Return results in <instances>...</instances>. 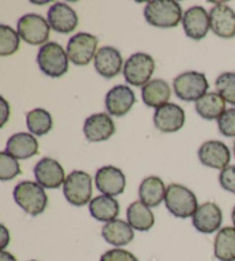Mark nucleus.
<instances>
[{
  "label": "nucleus",
  "instance_id": "obj_25",
  "mask_svg": "<svg viewBox=\"0 0 235 261\" xmlns=\"http://www.w3.org/2000/svg\"><path fill=\"white\" fill-rule=\"evenodd\" d=\"M166 189L163 181L157 176H148L139 187L140 201L148 207H157L165 199Z\"/></svg>",
  "mask_w": 235,
  "mask_h": 261
},
{
  "label": "nucleus",
  "instance_id": "obj_36",
  "mask_svg": "<svg viewBox=\"0 0 235 261\" xmlns=\"http://www.w3.org/2000/svg\"><path fill=\"white\" fill-rule=\"evenodd\" d=\"M0 101H2V106H0V118H2V121H0V127H4L5 123L10 119V114H11V111H10V105H8V102L6 101V99L4 97H0Z\"/></svg>",
  "mask_w": 235,
  "mask_h": 261
},
{
  "label": "nucleus",
  "instance_id": "obj_15",
  "mask_svg": "<svg viewBox=\"0 0 235 261\" xmlns=\"http://www.w3.org/2000/svg\"><path fill=\"white\" fill-rule=\"evenodd\" d=\"M47 21L51 28L58 34H71L78 24L77 13L65 3H55L47 13Z\"/></svg>",
  "mask_w": 235,
  "mask_h": 261
},
{
  "label": "nucleus",
  "instance_id": "obj_20",
  "mask_svg": "<svg viewBox=\"0 0 235 261\" xmlns=\"http://www.w3.org/2000/svg\"><path fill=\"white\" fill-rule=\"evenodd\" d=\"M123 58L119 49L111 46H103L97 52L94 58V67L98 74L107 80L116 77L121 73Z\"/></svg>",
  "mask_w": 235,
  "mask_h": 261
},
{
  "label": "nucleus",
  "instance_id": "obj_12",
  "mask_svg": "<svg viewBox=\"0 0 235 261\" xmlns=\"http://www.w3.org/2000/svg\"><path fill=\"white\" fill-rule=\"evenodd\" d=\"M185 111L177 103L168 102L159 107L154 114V124L162 133H175L184 127Z\"/></svg>",
  "mask_w": 235,
  "mask_h": 261
},
{
  "label": "nucleus",
  "instance_id": "obj_37",
  "mask_svg": "<svg viewBox=\"0 0 235 261\" xmlns=\"http://www.w3.org/2000/svg\"><path fill=\"white\" fill-rule=\"evenodd\" d=\"M0 229H2V231H0V247H2V251H5L6 246L10 244L11 242L10 231L7 230V228L4 226V224L0 226Z\"/></svg>",
  "mask_w": 235,
  "mask_h": 261
},
{
  "label": "nucleus",
  "instance_id": "obj_2",
  "mask_svg": "<svg viewBox=\"0 0 235 261\" xmlns=\"http://www.w3.org/2000/svg\"><path fill=\"white\" fill-rule=\"evenodd\" d=\"M14 200L25 213L37 217L44 213L48 205V197L44 188L37 182H20L13 192Z\"/></svg>",
  "mask_w": 235,
  "mask_h": 261
},
{
  "label": "nucleus",
  "instance_id": "obj_10",
  "mask_svg": "<svg viewBox=\"0 0 235 261\" xmlns=\"http://www.w3.org/2000/svg\"><path fill=\"white\" fill-rule=\"evenodd\" d=\"M198 159L207 167L223 170L230 163V151L225 143L220 141H208L203 143L197 151Z\"/></svg>",
  "mask_w": 235,
  "mask_h": 261
},
{
  "label": "nucleus",
  "instance_id": "obj_24",
  "mask_svg": "<svg viewBox=\"0 0 235 261\" xmlns=\"http://www.w3.org/2000/svg\"><path fill=\"white\" fill-rule=\"evenodd\" d=\"M89 210L94 219L106 223L116 220L121 211L120 202L114 197L106 195L93 198L89 205Z\"/></svg>",
  "mask_w": 235,
  "mask_h": 261
},
{
  "label": "nucleus",
  "instance_id": "obj_30",
  "mask_svg": "<svg viewBox=\"0 0 235 261\" xmlns=\"http://www.w3.org/2000/svg\"><path fill=\"white\" fill-rule=\"evenodd\" d=\"M20 35L11 27L6 24L0 25V56L8 57L19 51Z\"/></svg>",
  "mask_w": 235,
  "mask_h": 261
},
{
  "label": "nucleus",
  "instance_id": "obj_22",
  "mask_svg": "<svg viewBox=\"0 0 235 261\" xmlns=\"http://www.w3.org/2000/svg\"><path fill=\"white\" fill-rule=\"evenodd\" d=\"M101 235L105 241L114 246H124L130 244L134 238L133 228L130 226L129 222L123 220H112L107 222L102 227Z\"/></svg>",
  "mask_w": 235,
  "mask_h": 261
},
{
  "label": "nucleus",
  "instance_id": "obj_27",
  "mask_svg": "<svg viewBox=\"0 0 235 261\" xmlns=\"http://www.w3.org/2000/svg\"><path fill=\"white\" fill-rule=\"evenodd\" d=\"M226 101L217 92H208L195 102V110L205 120H218L226 111Z\"/></svg>",
  "mask_w": 235,
  "mask_h": 261
},
{
  "label": "nucleus",
  "instance_id": "obj_23",
  "mask_svg": "<svg viewBox=\"0 0 235 261\" xmlns=\"http://www.w3.org/2000/svg\"><path fill=\"white\" fill-rule=\"evenodd\" d=\"M141 97L144 105L157 110L159 107L168 103L171 97V89L163 80H152L142 87Z\"/></svg>",
  "mask_w": 235,
  "mask_h": 261
},
{
  "label": "nucleus",
  "instance_id": "obj_4",
  "mask_svg": "<svg viewBox=\"0 0 235 261\" xmlns=\"http://www.w3.org/2000/svg\"><path fill=\"white\" fill-rule=\"evenodd\" d=\"M164 200L169 212L179 219L193 217L198 208L195 193L182 184H170L166 188Z\"/></svg>",
  "mask_w": 235,
  "mask_h": 261
},
{
  "label": "nucleus",
  "instance_id": "obj_21",
  "mask_svg": "<svg viewBox=\"0 0 235 261\" xmlns=\"http://www.w3.org/2000/svg\"><path fill=\"white\" fill-rule=\"evenodd\" d=\"M39 151V143L34 135L28 133L14 134L7 141L6 152L13 158L25 160L33 158Z\"/></svg>",
  "mask_w": 235,
  "mask_h": 261
},
{
  "label": "nucleus",
  "instance_id": "obj_35",
  "mask_svg": "<svg viewBox=\"0 0 235 261\" xmlns=\"http://www.w3.org/2000/svg\"><path fill=\"white\" fill-rule=\"evenodd\" d=\"M100 261H138L137 256L123 249H112L101 255Z\"/></svg>",
  "mask_w": 235,
  "mask_h": 261
},
{
  "label": "nucleus",
  "instance_id": "obj_26",
  "mask_svg": "<svg viewBox=\"0 0 235 261\" xmlns=\"http://www.w3.org/2000/svg\"><path fill=\"white\" fill-rule=\"evenodd\" d=\"M126 218L131 227L138 231H148L155 223V217L151 207L142 201H134L128 207Z\"/></svg>",
  "mask_w": 235,
  "mask_h": 261
},
{
  "label": "nucleus",
  "instance_id": "obj_9",
  "mask_svg": "<svg viewBox=\"0 0 235 261\" xmlns=\"http://www.w3.org/2000/svg\"><path fill=\"white\" fill-rule=\"evenodd\" d=\"M51 25L42 15L26 14L17 22V33L30 45H45L49 38Z\"/></svg>",
  "mask_w": 235,
  "mask_h": 261
},
{
  "label": "nucleus",
  "instance_id": "obj_34",
  "mask_svg": "<svg viewBox=\"0 0 235 261\" xmlns=\"http://www.w3.org/2000/svg\"><path fill=\"white\" fill-rule=\"evenodd\" d=\"M219 183L224 190L235 195V165L228 166L219 174Z\"/></svg>",
  "mask_w": 235,
  "mask_h": 261
},
{
  "label": "nucleus",
  "instance_id": "obj_5",
  "mask_svg": "<svg viewBox=\"0 0 235 261\" xmlns=\"http://www.w3.org/2000/svg\"><path fill=\"white\" fill-rule=\"evenodd\" d=\"M173 89L175 96L180 100L197 101L207 94L209 83L204 74L191 70L185 71L173 80Z\"/></svg>",
  "mask_w": 235,
  "mask_h": 261
},
{
  "label": "nucleus",
  "instance_id": "obj_11",
  "mask_svg": "<svg viewBox=\"0 0 235 261\" xmlns=\"http://www.w3.org/2000/svg\"><path fill=\"white\" fill-rule=\"evenodd\" d=\"M35 177L43 188L58 189L66 182V173L60 163L52 158L39 160L34 169Z\"/></svg>",
  "mask_w": 235,
  "mask_h": 261
},
{
  "label": "nucleus",
  "instance_id": "obj_16",
  "mask_svg": "<svg viewBox=\"0 0 235 261\" xmlns=\"http://www.w3.org/2000/svg\"><path fill=\"white\" fill-rule=\"evenodd\" d=\"M183 28L187 37L194 40L204 38L210 28L209 14L202 6H193L184 13Z\"/></svg>",
  "mask_w": 235,
  "mask_h": 261
},
{
  "label": "nucleus",
  "instance_id": "obj_19",
  "mask_svg": "<svg viewBox=\"0 0 235 261\" xmlns=\"http://www.w3.org/2000/svg\"><path fill=\"white\" fill-rule=\"evenodd\" d=\"M83 130L89 142H103L108 141L115 134V123L110 115L97 113L85 120Z\"/></svg>",
  "mask_w": 235,
  "mask_h": 261
},
{
  "label": "nucleus",
  "instance_id": "obj_6",
  "mask_svg": "<svg viewBox=\"0 0 235 261\" xmlns=\"http://www.w3.org/2000/svg\"><path fill=\"white\" fill-rule=\"evenodd\" d=\"M93 184L91 175L83 170H74L63 184V195L71 205L80 207L91 202Z\"/></svg>",
  "mask_w": 235,
  "mask_h": 261
},
{
  "label": "nucleus",
  "instance_id": "obj_40",
  "mask_svg": "<svg viewBox=\"0 0 235 261\" xmlns=\"http://www.w3.org/2000/svg\"><path fill=\"white\" fill-rule=\"evenodd\" d=\"M233 152H234V156H235V141L233 143Z\"/></svg>",
  "mask_w": 235,
  "mask_h": 261
},
{
  "label": "nucleus",
  "instance_id": "obj_17",
  "mask_svg": "<svg viewBox=\"0 0 235 261\" xmlns=\"http://www.w3.org/2000/svg\"><path fill=\"white\" fill-rule=\"evenodd\" d=\"M210 28L221 38H232L235 36V12L225 4H218L209 13Z\"/></svg>",
  "mask_w": 235,
  "mask_h": 261
},
{
  "label": "nucleus",
  "instance_id": "obj_38",
  "mask_svg": "<svg viewBox=\"0 0 235 261\" xmlns=\"http://www.w3.org/2000/svg\"><path fill=\"white\" fill-rule=\"evenodd\" d=\"M0 261H17L16 258L12 253L7 251L0 252Z\"/></svg>",
  "mask_w": 235,
  "mask_h": 261
},
{
  "label": "nucleus",
  "instance_id": "obj_1",
  "mask_svg": "<svg viewBox=\"0 0 235 261\" xmlns=\"http://www.w3.org/2000/svg\"><path fill=\"white\" fill-rule=\"evenodd\" d=\"M144 19L157 28H174L183 20V10L173 0H152L143 11Z\"/></svg>",
  "mask_w": 235,
  "mask_h": 261
},
{
  "label": "nucleus",
  "instance_id": "obj_8",
  "mask_svg": "<svg viewBox=\"0 0 235 261\" xmlns=\"http://www.w3.org/2000/svg\"><path fill=\"white\" fill-rule=\"evenodd\" d=\"M99 40L89 33H78L72 36L67 45V55L76 66H86L96 58Z\"/></svg>",
  "mask_w": 235,
  "mask_h": 261
},
{
  "label": "nucleus",
  "instance_id": "obj_18",
  "mask_svg": "<svg viewBox=\"0 0 235 261\" xmlns=\"http://www.w3.org/2000/svg\"><path fill=\"white\" fill-rule=\"evenodd\" d=\"M223 222V212L215 202L208 201L198 206L193 215V226L202 233H212L218 230Z\"/></svg>",
  "mask_w": 235,
  "mask_h": 261
},
{
  "label": "nucleus",
  "instance_id": "obj_39",
  "mask_svg": "<svg viewBox=\"0 0 235 261\" xmlns=\"http://www.w3.org/2000/svg\"><path fill=\"white\" fill-rule=\"evenodd\" d=\"M232 221H233L234 228H235V206H234V208H233V211H232Z\"/></svg>",
  "mask_w": 235,
  "mask_h": 261
},
{
  "label": "nucleus",
  "instance_id": "obj_3",
  "mask_svg": "<svg viewBox=\"0 0 235 261\" xmlns=\"http://www.w3.org/2000/svg\"><path fill=\"white\" fill-rule=\"evenodd\" d=\"M37 64L45 75L58 79L69 69V58L60 44L49 42L39 48Z\"/></svg>",
  "mask_w": 235,
  "mask_h": 261
},
{
  "label": "nucleus",
  "instance_id": "obj_13",
  "mask_svg": "<svg viewBox=\"0 0 235 261\" xmlns=\"http://www.w3.org/2000/svg\"><path fill=\"white\" fill-rule=\"evenodd\" d=\"M96 186L103 195L115 197L124 192L126 178L124 173L114 166H105L98 169L96 174Z\"/></svg>",
  "mask_w": 235,
  "mask_h": 261
},
{
  "label": "nucleus",
  "instance_id": "obj_7",
  "mask_svg": "<svg viewBox=\"0 0 235 261\" xmlns=\"http://www.w3.org/2000/svg\"><path fill=\"white\" fill-rule=\"evenodd\" d=\"M155 70V61L152 56L138 52L126 60L123 69L125 81L133 87H144Z\"/></svg>",
  "mask_w": 235,
  "mask_h": 261
},
{
  "label": "nucleus",
  "instance_id": "obj_14",
  "mask_svg": "<svg viewBox=\"0 0 235 261\" xmlns=\"http://www.w3.org/2000/svg\"><path fill=\"white\" fill-rule=\"evenodd\" d=\"M106 109L111 116L122 118L129 113L135 102V94L128 85H116L106 96Z\"/></svg>",
  "mask_w": 235,
  "mask_h": 261
},
{
  "label": "nucleus",
  "instance_id": "obj_32",
  "mask_svg": "<svg viewBox=\"0 0 235 261\" xmlns=\"http://www.w3.org/2000/svg\"><path fill=\"white\" fill-rule=\"evenodd\" d=\"M21 173V166L17 160L6 151L0 152V179L4 182L12 181Z\"/></svg>",
  "mask_w": 235,
  "mask_h": 261
},
{
  "label": "nucleus",
  "instance_id": "obj_41",
  "mask_svg": "<svg viewBox=\"0 0 235 261\" xmlns=\"http://www.w3.org/2000/svg\"><path fill=\"white\" fill-rule=\"evenodd\" d=\"M30 261H38V260H30Z\"/></svg>",
  "mask_w": 235,
  "mask_h": 261
},
{
  "label": "nucleus",
  "instance_id": "obj_29",
  "mask_svg": "<svg viewBox=\"0 0 235 261\" xmlns=\"http://www.w3.org/2000/svg\"><path fill=\"white\" fill-rule=\"evenodd\" d=\"M26 127L36 136H44L53 128V119L49 112L44 109H35L26 114Z\"/></svg>",
  "mask_w": 235,
  "mask_h": 261
},
{
  "label": "nucleus",
  "instance_id": "obj_31",
  "mask_svg": "<svg viewBox=\"0 0 235 261\" xmlns=\"http://www.w3.org/2000/svg\"><path fill=\"white\" fill-rule=\"evenodd\" d=\"M217 93L224 98L226 102L235 106V73H223L216 80Z\"/></svg>",
  "mask_w": 235,
  "mask_h": 261
},
{
  "label": "nucleus",
  "instance_id": "obj_33",
  "mask_svg": "<svg viewBox=\"0 0 235 261\" xmlns=\"http://www.w3.org/2000/svg\"><path fill=\"white\" fill-rule=\"evenodd\" d=\"M217 122L221 135L226 137H235V109L226 110Z\"/></svg>",
  "mask_w": 235,
  "mask_h": 261
},
{
  "label": "nucleus",
  "instance_id": "obj_28",
  "mask_svg": "<svg viewBox=\"0 0 235 261\" xmlns=\"http://www.w3.org/2000/svg\"><path fill=\"white\" fill-rule=\"evenodd\" d=\"M215 256L220 261H235V228L220 229L215 238Z\"/></svg>",
  "mask_w": 235,
  "mask_h": 261
}]
</instances>
